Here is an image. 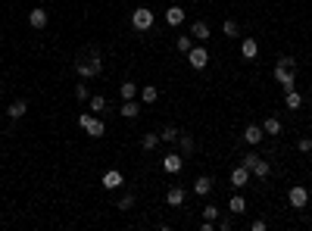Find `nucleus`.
<instances>
[{
	"label": "nucleus",
	"instance_id": "37",
	"mask_svg": "<svg viewBox=\"0 0 312 231\" xmlns=\"http://www.w3.org/2000/svg\"><path fill=\"white\" fill-rule=\"evenodd\" d=\"M250 228H253V231H265V228H269V225H265V222H262V219H256V222H253V225H250Z\"/></svg>",
	"mask_w": 312,
	"mask_h": 231
},
{
	"label": "nucleus",
	"instance_id": "19",
	"mask_svg": "<svg viewBox=\"0 0 312 231\" xmlns=\"http://www.w3.org/2000/svg\"><path fill=\"white\" fill-rule=\"evenodd\" d=\"M175 144L181 147V156H191V153H194V137H191V134H185V131L178 134V141H175Z\"/></svg>",
	"mask_w": 312,
	"mask_h": 231
},
{
	"label": "nucleus",
	"instance_id": "16",
	"mask_svg": "<svg viewBox=\"0 0 312 231\" xmlns=\"http://www.w3.org/2000/svg\"><path fill=\"white\" fill-rule=\"evenodd\" d=\"M250 175H256V178H269V175H272V163H269V159H256V166L250 169Z\"/></svg>",
	"mask_w": 312,
	"mask_h": 231
},
{
	"label": "nucleus",
	"instance_id": "33",
	"mask_svg": "<svg viewBox=\"0 0 312 231\" xmlns=\"http://www.w3.org/2000/svg\"><path fill=\"white\" fill-rule=\"evenodd\" d=\"M297 150H300V153H309V150H312V137H300V141H297Z\"/></svg>",
	"mask_w": 312,
	"mask_h": 231
},
{
	"label": "nucleus",
	"instance_id": "12",
	"mask_svg": "<svg viewBox=\"0 0 312 231\" xmlns=\"http://www.w3.org/2000/svg\"><path fill=\"white\" fill-rule=\"evenodd\" d=\"M241 57L244 60H256V57H259V44H256V38H244L241 41Z\"/></svg>",
	"mask_w": 312,
	"mask_h": 231
},
{
	"label": "nucleus",
	"instance_id": "8",
	"mask_svg": "<svg viewBox=\"0 0 312 231\" xmlns=\"http://www.w3.org/2000/svg\"><path fill=\"white\" fill-rule=\"evenodd\" d=\"M181 166H185V156H181V153H166V156H162V169H166V172H181Z\"/></svg>",
	"mask_w": 312,
	"mask_h": 231
},
{
	"label": "nucleus",
	"instance_id": "1",
	"mask_svg": "<svg viewBox=\"0 0 312 231\" xmlns=\"http://www.w3.org/2000/svg\"><path fill=\"white\" fill-rule=\"evenodd\" d=\"M75 72H78V78H97L100 72H103V60H100V50L97 47H91L84 57H78L75 60Z\"/></svg>",
	"mask_w": 312,
	"mask_h": 231
},
{
	"label": "nucleus",
	"instance_id": "30",
	"mask_svg": "<svg viewBox=\"0 0 312 231\" xmlns=\"http://www.w3.org/2000/svg\"><path fill=\"white\" fill-rule=\"evenodd\" d=\"M194 47V38H191V34H178V50L181 53H185V57H188V50Z\"/></svg>",
	"mask_w": 312,
	"mask_h": 231
},
{
	"label": "nucleus",
	"instance_id": "22",
	"mask_svg": "<svg viewBox=\"0 0 312 231\" xmlns=\"http://www.w3.org/2000/svg\"><path fill=\"white\" fill-rule=\"evenodd\" d=\"M156 97H159L156 84H144V87H141V100H144V103H156Z\"/></svg>",
	"mask_w": 312,
	"mask_h": 231
},
{
	"label": "nucleus",
	"instance_id": "14",
	"mask_svg": "<svg viewBox=\"0 0 312 231\" xmlns=\"http://www.w3.org/2000/svg\"><path fill=\"white\" fill-rule=\"evenodd\" d=\"M191 38H194V41H209V22L197 19V22L191 25Z\"/></svg>",
	"mask_w": 312,
	"mask_h": 231
},
{
	"label": "nucleus",
	"instance_id": "20",
	"mask_svg": "<svg viewBox=\"0 0 312 231\" xmlns=\"http://www.w3.org/2000/svg\"><path fill=\"white\" fill-rule=\"evenodd\" d=\"M119 94H122V100H135V97L141 94V84H135V81H125V84L119 87Z\"/></svg>",
	"mask_w": 312,
	"mask_h": 231
},
{
	"label": "nucleus",
	"instance_id": "32",
	"mask_svg": "<svg viewBox=\"0 0 312 231\" xmlns=\"http://www.w3.org/2000/svg\"><path fill=\"white\" fill-rule=\"evenodd\" d=\"M203 219H206V222H215V219H218V206H212V203H209V206L203 209Z\"/></svg>",
	"mask_w": 312,
	"mask_h": 231
},
{
	"label": "nucleus",
	"instance_id": "3",
	"mask_svg": "<svg viewBox=\"0 0 312 231\" xmlns=\"http://www.w3.org/2000/svg\"><path fill=\"white\" fill-rule=\"evenodd\" d=\"M153 22H156V16H153V10H147V7H138L131 13V28L135 31H150Z\"/></svg>",
	"mask_w": 312,
	"mask_h": 231
},
{
	"label": "nucleus",
	"instance_id": "4",
	"mask_svg": "<svg viewBox=\"0 0 312 231\" xmlns=\"http://www.w3.org/2000/svg\"><path fill=\"white\" fill-rule=\"evenodd\" d=\"M306 200H309V191H306L303 184H293V188L287 191V203H290L293 209H306Z\"/></svg>",
	"mask_w": 312,
	"mask_h": 231
},
{
	"label": "nucleus",
	"instance_id": "36",
	"mask_svg": "<svg viewBox=\"0 0 312 231\" xmlns=\"http://www.w3.org/2000/svg\"><path fill=\"white\" fill-rule=\"evenodd\" d=\"M215 228H218V231H228V228H231V219H215Z\"/></svg>",
	"mask_w": 312,
	"mask_h": 231
},
{
	"label": "nucleus",
	"instance_id": "21",
	"mask_svg": "<svg viewBox=\"0 0 312 231\" xmlns=\"http://www.w3.org/2000/svg\"><path fill=\"white\" fill-rule=\"evenodd\" d=\"M119 113H122L125 119H138V113H141V106H138L135 100H125V103H122V110H119Z\"/></svg>",
	"mask_w": 312,
	"mask_h": 231
},
{
	"label": "nucleus",
	"instance_id": "31",
	"mask_svg": "<svg viewBox=\"0 0 312 231\" xmlns=\"http://www.w3.org/2000/svg\"><path fill=\"white\" fill-rule=\"evenodd\" d=\"M75 97L84 103V100H91V91H87V84H84V78H81V84H75Z\"/></svg>",
	"mask_w": 312,
	"mask_h": 231
},
{
	"label": "nucleus",
	"instance_id": "28",
	"mask_svg": "<svg viewBox=\"0 0 312 231\" xmlns=\"http://www.w3.org/2000/svg\"><path fill=\"white\" fill-rule=\"evenodd\" d=\"M156 144H159V134H156V131L141 137V147H144V150H156Z\"/></svg>",
	"mask_w": 312,
	"mask_h": 231
},
{
	"label": "nucleus",
	"instance_id": "40",
	"mask_svg": "<svg viewBox=\"0 0 312 231\" xmlns=\"http://www.w3.org/2000/svg\"><path fill=\"white\" fill-rule=\"evenodd\" d=\"M309 156H312V150H309Z\"/></svg>",
	"mask_w": 312,
	"mask_h": 231
},
{
	"label": "nucleus",
	"instance_id": "15",
	"mask_svg": "<svg viewBox=\"0 0 312 231\" xmlns=\"http://www.w3.org/2000/svg\"><path fill=\"white\" fill-rule=\"evenodd\" d=\"M166 22L175 28V25H181L185 22V10H181V4H172L169 10H166Z\"/></svg>",
	"mask_w": 312,
	"mask_h": 231
},
{
	"label": "nucleus",
	"instance_id": "5",
	"mask_svg": "<svg viewBox=\"0 0 312 231\" xmlns=\"http://www.w3.org/2000/svg\"><path fill=\"white\" fill-rule=\"evenodd\" d=\"M275 81L284 87V94L293 91V84H297V78H293V69H287V66H275Z\"/></svg>",
	"mask_w": 312,
	"mask_h": 231
},
{
	"label": "nucleus",
	"instance_id": "23",
	"mask_svg": "<svg viewBox=\"0 0 312 231\" xmlns=\"http://www.w3.org/2000/svg\"><path fill=\"white\" fill-rule=\"evenodd\" d=\"M178 134H181V131H178L175 125H166V128L159 131V141H166V144H175V141H178Z\"/></svg>",
	"mask_w": 312,
	"mask_h": 231
},
{
	"label": "nucleus",
	"instance_id": "11",
	"mask_svg": "<svg viewBox=\"0 0 312 231\" xmlns=\"http://www.w3.org/2000/svg\"><path fill=\"white\" fill-rule=\"evenodd\" d=\"M185 200H188V191H185V188H178V184H175V188H169V191H166V203H169V206H181Z\"/></svg>",
	"mask_w": 312,
	"mask_h": 231
},
{
	"label": "nucleus",
	"instance_id": "35",
	"mask_svg": "<svg viewBox=\"0 0 312 231\" xmlns=\"http://www.w3.org/2000/svg\"><path fill=\"white\" fill-rule=\"evenodd\" d=\"M278 66H287V69H297V60H293V57H281V60H278Z\"/></svg>",
	"mask_w": 312,
	"mask_h": 231
},
{
	"label": "nucleus",
	"instance_id": "38",
	"mask_svg": "<svg viewBox=\"0 0 312 231\" xmlns=\"http://www.w3.org/2000/svg\"><path fill=\"white\" fill-rule=\"evenodd\" d=\"M309 197H312V188H309Z\"/></svg>",
	"mask_w": 312,
	"mask_h": 231
},
{
	"label": "nucleus",
	"instance_id": "10",
	"mask_svg": "<svg viewBox=\"0 0 312 231\" xmlns=\"http://www.w3.org/2000/svg\"><path fill=\"white\" fill-rule=\"evenodd\" d=\"M250 181V169L247 166H234L231 169V188H247Z\"/></svg>",
	"mask_w": 312,
	"mask_h": 231
},
{
	"label": "nucleus",
	"instance_id": "24",
	"mask_svg": "<svg viewBox=\"0 0 312 231\" xmlns=\"http://www.w3.org/2000/svg\"><path fill=\"white\" fill-rule=\"evenodd\" d=\"M262 131H265V134H281V122L275 119V116H269V119L262 122Z\"/></svg>",
	"mask_w": 312,
	"mask_h": 231
},
{
	"label": "nucleus",
	"instance_id": "26",
	"mask_svg": "<svg viewBox=\"0 0 312 231\" xmlns=\"http://www.w3.org/2000/svg\"><path fill=\"white\" fill-rule=\"evenodd\" d=\"M228 209L234 212V216H241V212L247 209V200H244V197H237V194H234V197H231V203H228Z\"/></svg>",
	"mask_w": 312,
	"mask_h": 231
},
{
	"label": "nucleus",
	"instance_id": "39",
	"mask_svg": "<svg viewBox=\"0 0 312 231\" xmlns=\"http://www.w3.org/2000/svg\"><path fill=\"white\" fill-rule=\"evenodd\" d=\"M172 4H178V0H172Z\"/></svg>",
	"mask_w": 312,
	"mask_h": 231
},
{
	"label": "nucleus",
	"instance_id": "25",
	"mask_svg": "<svg viewBox=\"0 0 312 231\" xmlns=\"http://www.w3.org/2000/svg\"><path fill=\"white\" fill-rule=\"evenodd\" d=\"M87 103H91V113H103V110H106V97H103V94H94Z\"/></svg>",
	"mask_w": 312,
	"mask_h": 231
},
{
	"label": "nucleus",
	"instance_id": "29",
	"mask_svg": "<svg viewBox=\"0 0 312 231\" xmlns=\"http://www.w3.org/2000/svg\"><path fill=\"white\" fill-rule=\"evenodd\" d=\"M300 103H303V97H300L297 91H287V97H284V106H287V110H297Z\"/></svg>",
	"mask_w": 312,
	"mask_h": 231
},
{
	"label": "nucleus",
	"instance_id": "2",
	"mask_svg": "<svg viewBox=\"0 0 312 231\" xmlns=\"http://www.w3.org/2000/svg\"><path fill=\"white\" fill-rule=\"evenodd\" d=\"M78 125H81V131H87V137H103L106 134V122L97 119V113H81Z\"/></svg>",
	"mask_w": 312,
	"mask_h": 231
},
{
	"label": "nucleus",
	"instance_id": "6",
	"mask_svg": "<svg viewBox=\"0 0 312 231\" xmlns=\"http://www.w3.org/2000/svg\"><path fill=\"white\" fill-rule=\"evenodd\" d=\"M188 63H191V69H206V63H209L206 47H191L188 50Z\"/></svg>",
	"mask_w": 312,
	"mask_h": 231
},
{
	"label": "nucleus",
	"instance_id": "18",
	"mask_svg": "<svg viewBox=\"0 0 312 231\" xmlns=\"http://www.w3.org/2000/svg\"><path fill=\"white\" fill-rule=\"evenodd\" d=\"M25 113H28V103H25V100H13V103L7 106V116H10V119H22Z\"/></svg>",
	"mask_w": 312,
	"mask_h": 231
},
{
	"label": "nucleus",
	"instance_id": "34",
	"mask_svg": "<svg viewBox=\"0 0 312 231\" xmlns=\"http://www.w3.org/2000/svg\"><path fill=\"white\" fill-rule=\"evenodd\" d=\"M131 206H135V194H125L119 200V209H131Z\"/></svg>",
	"mask_w": 312,
	"mask_h": 231
},
{
	"label": "nucleus",
	"instance_id": "17",
	"mask_svg": "<svg viewBox=\"0 0 312 231\" xmlns=\"http://www.w3.org/2000/svg\"><path fill=\"white\" fill-rule=\"evenodd\" d=\"M209 191H212V178H209V175H200V178L194 181V194H197V197H206Z\"/></svg>",
	"mask_w": 312,
	"mask_h": 231
},
{
	"label": "nucleus",
	"instance_id": "13",
	"mask_svg": "<svg viewBox=\"0 0 312 231\" xmlns=\"http://www.w3.org/2000/svg\"><path fill=\"white\" fill-rule=\"evenodd\" d=\"M265 137V131H262V125H247L244 128V141H247V144L250 147H256V144H259V141Z\"/></svg>",
	"mask_w": 312,
	"mask_h": 231
},
{
	"label": "nucleus",
	"instance_id": "9",
	"mask_svg": "<svg viewBox=\"0 0 312 231\" xmlns=\"http://www.w3.org/2000/svg\"><path fill=\"white\" fill-rule=\"evenodd\" d=\"M28 25H31L34 31H41V28H47V10H41V7H34V10L28 13Z\"/></svg>",
	"mask_w": 312,
	"mask_h": 231
},
{
	"label": "nucleus",
	"instance_id": "7",
	"mask_svg": "<svg viewBox=\"0 0 312 231\" xmlns=\"http://www.w3.org/2000/svg\"><path fill=\"white\" fill-rule=\"evenodd\" d=\"M100 181H103V188H106V191H116V188H122V181H125V178H122V172H119V169H106Z\"/></svg>",
	"mask_w": 312,
	"mask_h": 231
},
{
	"label": "nucleus",
	"instance_id": "27",
	"mask_svg": "<svg viewBox=\"0 0 312 231\" xmlns=\"http://www.w3.org/2000/svg\"><path fill=\"white\" fill-rule=\"evenodd\" d=\"M222 31L228 34V38H237V34H241V25H237L234 19H225V22H222Z\"/></svg>",
	"mask_w": 312,
	"mask_h": 231
}]
</instances>
